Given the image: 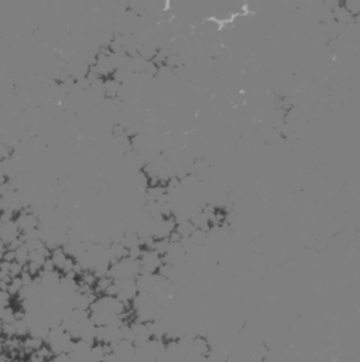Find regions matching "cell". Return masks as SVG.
Segmentation results:
<instances>
[{
	"label": "cell",
	"instance_id": "1",
	"mask_svg": "<svg viewBox=\"0 0 360 362\" xmlns=\"http://www.w3.org/2000/svg\"><path fill=\"white\" fill-rule=\"evenodd\" d=\"M140 262V273H157L163 266V258H161L154 249H143Z\"/></svg>",
	"mask_w": 360,
	"mask_h": 362
},
{
	"label": "cell",
	"instance_id": "2",
	"mask_svg": "<svg viewBox=\"0 0 360 362\" xmlns=\"http://www.w3.org/2000/svg\"><path fill=\"white\" fill-rule=\"evenodd\" d=\"M14 221L20 229L21 235L35 231L40 227V218L34 212H28V211H21L20 214H17V216L14 218Z\"/></svg>",
	"mask_w": 360,
	"mask_h": 362
},
{
	"label": "cell",
	"instance_id": "3",
	"mask_svg": "<svg viewBox=\"0 0 360 362\" xmlns=\"http://www.w3.org/2000/svg\"><path fill=\"white\" fill-rule=\"evenodd\" d=\"M21 232L16 221L9 222H0V241H3L7 246L10 243H13L14 241L20 239Z\"/></svg>",
	"mask_w": 360,
	"mask_h": 362
},
{
	"label": "cell",
	"instance_id": "4",
	"mask_svg": "<svg viewBox=\"0 0 360 362\" xmlns=\"http://www.w3.org/2000/svg\"><path fill=\"white\" fill-rule=\"evenodd\" d=\"M209 352H211V344L207 338L201 336L193 337L191 340V352L189 354H193L198 358H204V356L209 355Z\"/></svg>",
	"mask_w": 360,
	"mask_h": 362
},
{
	"label": "cell",
	"instance_id": "5",
	"mask_svg": "<svg viewBox=\"0 0 360 362\" xmlns=\"http://www.w3.org/2000/svg\"><path fill=\"white\" fill-rule=\"evenodd\" d=\"M332 13H334V20L336 21V23L342 24V26L349 24L350 21L353 20V16L349 13L342 5H338L335 9H332Z\"/></svg>",
	"mask_w": 360,
	"mask_h": 362
},
{
	"label": "cell",
	"instance_id": "6",
	"mask_svg": "<svg viewBox=\"0 0 360 362\" xmlns=\"http://www.w3.org/2000/svg\"><path fill=\"white\" fill-rule=\"evenodd\" d=\"M195 227H193V224L191 222V220H187V221H182V222H178L177 224V227H175V231L180 234L181 239H185V238H189L191 235H192V232L195 231Z\"/></svg>",
	"mask_w": 360,
	"mask_h": 362
},
{
	"label": "cell",
	"instance_id": "7",
	"mask_svg": "<svg viewBox=\"0 0 360 362\" xmlns=\"http://www.w3.org/2000/svg\"><path fill=\"white\" fill-rule=\"evenodd\" d=\"M189 239L199 248H204V245L208 242V232L202 231V229H195L192 235L189 236Z\"/></svg>",
	"mask_w": 360,
	"mask_h": 362
},
{
	"label": "cell",
	"instance_id": "8",
	"mask_svg": "<svg viewBox=\"0 0 360 362\" xmlns=\"http://www.w3.org/2000/svg\"><path fill=\"white\" fill-rule=\"evenodd\" d=\"M342 6L345 7L347 12L352 14V16H357L360 12V2H357V0L345 2V3H342Z\"/></svg>",
	"mask_w": 360,
	"mask_h": 362
}]
</instances>
